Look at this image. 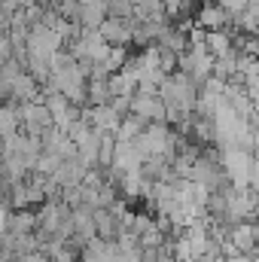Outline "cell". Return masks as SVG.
<instances>
[{
  "label": "cell",
  "mask_w": 259,
  "mask_h": 262,
  "mask_svg": "<svg viewBox=\"0 0 259 262\" xmlns=\"http://www.w3.org/2000/svg\"><path fill=\"white\" fill-rule=\"evenodd\" d=\"M195 21H198V28H201V31H223V25L229 21V12H226L220 3H207V6H201V9H198Z\"/></svg>",
  "instance_id": "6da1fadb"
},
{
  "label": "cell",
  "mask_w": 259,
  "mask_h": 262,
  "mask_svg": "<svg viewBox=\"0 0 259 262\" xmlns=\"http://www.w3.org/2000/svg\"><path fill=\"white\" fill-rule=\"evenodd\" d=\"M18 131H21V110H18V104H12V101L0 104V140L15 137Z\"/></svg>",
  "instance_id": "7a4b0ae2"
},
{
  "label": "cell",
  "mask_w": 259,
  "mask_h": 262,
  "mask_svg": "<svg viewBox=\"0 0 259 262\" xmlns=\"http://www.w3.org/2000/svg\"><path fill=\"white\" fill-rule=\"evenodd\" d=\"M226 262H250V256H244V253H235V256H226Z\"/></svg>",
  "instance_id": "3957f363"
}]
</instances>
